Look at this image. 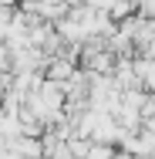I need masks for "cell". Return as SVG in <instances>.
I'll use <instances>...</instances> for the list:
<instances>
[{
	"label": "cell",
	"instance_id": "obj_1",
	"mask_svg": "<svg viewBox=\"0 0 155 159\" xmlns=\"http://www.w3.org/2000/svg\"><path fill=\"white\" fill-rule=\"evenodd\" d=\"M74 75V68H71V61L67 58H61V61H54V68H51V81L58 85V81H64V78H71Z\"/></svg>",
	"mask_w": 155,
	"mask_h": 159
}]
</instances>
